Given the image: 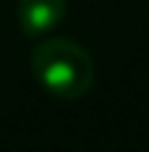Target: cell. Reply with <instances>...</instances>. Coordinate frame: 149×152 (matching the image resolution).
<instances>
[{"instance_id": "1", "label": "cell", "mask_w": 149, "mask_h": 152, "mask_svg": "<svg viewBox=\"0 0 149 152\" xmlns=\"http://www.w3.org/2000/svg\"><path fill=\"white\" fill-rule=\"evenodd\" d=\"M32 75L48 94L59 99H80L91 91L96 69L91 53L80 43L53 37L32 51Z\"/></svg>"}, {"instance_id": "2", "label": "cell", "mask_w": 149, "mask_h": 152, "mask_svg": "<svg viewBox=\"0 0 149 152\" xmlns=\"http://www.w3.org/2000/svg\"><path fill=\"white\" fill-rule=\"evenodd\" d=\"M67 13V0H19V27L27 37L51 32Z\"/></svg>"}]
</instances>
